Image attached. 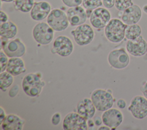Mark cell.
<instances>
[{"label": "cell", "mask_w": 147, "mask_h": 130, "mask_svg": "<svg viewBox=\"0 0 147 130\" xmlns=\"http://www.w3.org/2000/svg\"><path fill=\"white\" fill-rule=\"evenodd\" d=\"M141 90L144 96L147 99V81L141 86Z\"/></svg>", "instance_id": "34"}, {"label": "cell", "mask_w": 147, "mask_h": 130, "mask_svg": "<svg viewBox=\"0 0 147 130\" xmlns=\"http://www.w3.org/2000/svg\"><path fill=\"white\" fill-rule=\"evenodd\" d=\"M45 85V83L42 80L40 73H28L22 81L24 92L26 95L32 97L38 96Z\"/></svg>", "instance_id": "1"}, {"label": "cell", "mask_w": 147, "mask_h": 130, "mask_svg": "<svg viewBox=\"0 0 147 130\" xmlns=\"http://www.w3.org/2000/svg\"><path fill=\"white\" fill-rule=\"evenodd\" d=\"M0 124H1L6 117V113L3 108L2 107H0Z\"/></svg>", "instance_id": "36"}, {"label": "cell", "mask_w": 147, "mask_h": 130, "mask_svg": "<svg viewBox=\"0 0 147 130\" xmlns=\"http://www.w3.org/2000/svg\"><path fill=\"white\" fill-rule=\"evenodd\" d=\"M93 120H94V122L95 123V125H96V126H99L103 123L102 117H100L99 116H95Z\"/></svg>", "instance_id": "35"}, {"label": "cell", "mask_w": 147, "mask_h": 130, "mask_svg": "<svg viewBox=\"0 0 147 130\" xmlns=\"http://www.w3.org/2000/svg\"><path fill=\"white\" fill-rule=\"evenodd\" d=\"M87 125L88 127H93L95 123L94 122V120H92L91 119H89L87 120Z\"/></svg>", "instance_id": "37"}, {"label": "cell", "mask_w": 147, "mask_h": 130, "mask_svg": "<svg viewBox=\"0 0 147 130\" xmlns=\"http://www.w3.org/2000/svg\"><path fill=\"white\" fill-rule=\"evenodd\" d=\"M127 25L118 18L111 19L105 27V35L112 43H119L125 37V30Z\"/></svg>", "instance_id": "2"}, {"label": "cell", "mask_w": 147, "mask_h": 130, "mask_svg": "<svg viewBox=\"0 0 147 130\" xmlns=\"http://www.w3.org/2000/svg\"><path fill=\"white\" fill-rule=\"evenodd\" d=\"M18 29L17 25L10 21H8L0 25L1 37L8 40L12 39L17 35Z\"/></svg>", "instance_id": "21"}, {"label": "cell", "mask_w": 147, "mask_h": 130, "mask_svg": "<svg viewBox=\"0 0 147 130\" xmlns=\"http://www.w3.org/2000/svg\"><path fill=\"white\" fill-rule=\"evenodd\" d=\"M126 49L129 54L134 57H141L147 53V42L141 35L134 40H128Z\"/></svg>", "instance_id": "13"}, {"label": "cell", "mask_w": 147, "mask_h": 130, "mask_svg": "<svg viewBox=\"0 0 147 130\" xmlns=\"http://www.w3.org/2000/svg\"><path fill=\"white\" fill-rule=\"evenodd\" d=\"M1 49L10 58L21 57L26 52L25 44L18 38L8 40L1 46Z\"/></svg>", "instance_id": "12"}, {"label": "cell", "mask_w": 147, "mask_h": 130, "mask_svg": "<svg viewBox=\"0 0 147 130\" xmlns=\"http://www.w3.org/2000/svg\"><path fill=\"white\" fill-rule=\"evenodd\" d=\"M102 119L104 125L114 129L122 124L123 116L119 110L111 108L103 112Z\"/></svg>", "instance_id": "14"}, {"label": "cell", "mask_w": 147, "mask_h": 130, "mask_svg": "<svg viewBox=\"0 0 147 130\" xmlns=\"http://www.w3.org/2000/svg\"><path fill=\"white\" fill-rule=\"evenodd\" d=\"M142 17V10L140 7L133 4L123 11L121 19L126 25L137 23Z\"/></svg>", "instance_id": "17"}, {"label": "cell", "mask_w": 147, "mask_h": 130, "mask_svg": "<svg viewBox=\"0 0 147 130\" xmlns=\"http://www.w3.org/2000/svg\"><path fill=\"white\" fill-rule=\"evenodd\" d=\"M117 105L119 109H124L126 106V102L125 100L120 99L117 101Z\"/></svg>", "instance_id": "33"}, {"label": "cell", "mask_w": 147, "mask_h": 130, "mask_svg": "<svg viewBox=\"0 0 147 130\" xmlns=\"http://www.w3.org/2000/svg\"><path fill=\"white\" fill-rule=\"evenodd\" d=\"M61 120V115L60 113L56 112L55 113L51 118V123H52L53 125H58Z\"/></svg>", "instance_id": "29"}, {"label": "cell", "mask_w": 147, "mask_h": 130, "mask_svg": "<svg viewBox=\"0 0 147 130\" xmlns=\"http://www.w3.org/2000/svg\"><path fill=\"white\" fill-rule=\"evenodd\" d=\"M142 10L147 14V5H145L142 7Z\"/></svg>", "instance_id": "39"}, {"label": "cell", "mask_w": 147, "mask_h": 130, "mask_svg": "<svg viewBox=\"0 0 147 130\" xmlns=\"http://www.w3.org/2000/svg\"><path fill=\"white\" fill-rule=\"evenodd\" d=\"M66 14L69 23L72 26H78L84 23L87 18L84 8L80 6L69 7Z\"/></svg>", "instance_id": "15"}, {"label": "cell", "mask_w": 147, "mask_h": 130, "mask_svg": "<svg viewBox=\"0 0 147 130\" xmlns=\"http://www.w3.org/2000/svg\"><path fill=\"white\" fill-rule=\"evenodd\" d=\"M1 2H6V3H9V2H12L13 1H14V0H1Z\"/></svg>", "instance_id": "40"}, {"label": "cell", "mask_w": 147, "mask_h": 130, "mask_svg": "<svg viewBox=\"0 0 147 130\" xmlns=\"http://www.w3.org/2000/svg\"><path fill=\"white\" fill-rule=\"evenodd\" d=\"M25 120L15 114H9L6 116L1 124L3 130H21L23 129Z\"/></svg>", "instance_id": "19"}, {"label": "cell", "mask_w": 147, "mask_h": 130, "mask_svg": "<svg viewBox=\"0 0 147 130\" xmlns=\"http://www.w3.org/2000/svg\"><path fill=\"white\" fill-rule=\"evenodd\" d=\"M142 29L137 23L127 25L125 30V38L127 40H134L141 35Z\"/></svg>", "instance_id": "22"}, {"label": "cell", "mask_w": 147, "mask_h": 130, "mask_svg": "<svg viewBox=\"0 0 147 130\" xmlns=\"http://www.w3.org/2000/svg\"><path fill=\"white\" fill-rule=\"evenodd\" d=\"M111 128H110V127H107V126H106V125H105V126H101V127H100L99 128H98V129L99 130H109V129H110Z\"/></svg>", "instance_id": "38"}, {"label": "cell", "mask_w": 147, "mask_h": 130, "mask_svg": "<svg viewBox=\"0 0 147 130\" xmlns=\"http://www.w3.org/2000/svg\"><path fill=\"white\" fill-rule=\"evenodd\" d=\"M75 42L79 46H86L92 42L94 38V31L92 27L86 23L78 26L71 31Z\"/></svg>", "instance_id": "6"}, {"label": "cell", "mask_w": 147, "mask_h": 130, "mask_svg": "<svg viewBox=\"0 0 147 130\" xmlns=\"http://www.w3.org/2000/svg\"><path fill=\"white\" fill-rule=\"evenodd\" d=\"M34 2V0H14V7L22 13H28L31 11Z\"/></svg>", "instance_id": "23"}, {"label": "cell", "mask_w": 147, "mask_h": 130, "mask_svg": "<svg viewBox=\"0 0 147 130\" xmlns=\"http://www.w3.org/2000/svg\"><path fill=\"white\" fill-rule=\"evenodd\" d=\"M133 5L132 0H115V7L119 11H124Z\"/></svg>", "instance_id": "26"}, {"label": "cell", "mask_w": 147, "mask_h": 130, "mask_svg": "<svg viewBox=\"0 0 147 130\" xmlns=\"http://www.w3.org/2000/svg\"><path fill=\"white\" fill-rule=\"evenodd\" d=\"M82 5L85 9L94 10L101 7L103 3L102 0H83Z\"/></svg>", "instance_id": "25"}, {"label": "cell", "mask_w": 147, "mask_h": 130, "mask_svg": "<svg viewBox=\"0 0 147 130\" xmlns=\"http://www.w3.org/2000/svg\"><path fill=\"white\" fill-rule=\"evenodd\" d=\"M13 76L7 71L1 72L0 74V88L2 91L5 92L6 89L12 85L14 78Z\"/></svg>", "instance_id": "24"}, {"label": "cell", "mask_w": 147, "mask_h": 130, "mask_svg": "<svg viewBox=\"0 0 147 130\" xmlns=\"http://www.w3.org/2000/svg\"><path fill=\"white\" fill-rule=\"evenodd\" d=\"M19 89H20V87H19V85H14L9 90V96L10 97H16L18 93V91H19Z\"/></svg>", "instance_id": "30"}, {"label": "cell", "mask_w": 147, "mask_h": 130, "mask_svg": "<svg viewBox=\"0 0 147 130\" xmlns=\"http://www.w3.org/2000/svg\"><path fill=\"white\" fill-rule=\"evenodd\" d=\"M26 70L24 61L20 57H12L9 60L6 71L13 76L20 75Z\"/></svg>", "instance_id": "20"}, {"label": "cell", "mask_w": 147, "mask_h": 130, "mask_svg": "<svg viewBox=\"0 0 147 130\" xmlns=\"http://www.w3.org/2000/svg\"><path fill=\"white\" fill-rule=\"evenodd\" d=\"M87 120L78 112L68 113L63 121V128L65 130H87Z\"/></svg>", "instance_id": "8"}, {"label": "cell", "mask_w": 147, "mask_h": 130, "mask_svg": "<svg viewBox=\"0 0 147 130\" xmlns=\"http://www.w3.org/2000/svg\"><path fill=\"white\" fill-rule=\"evenodd\" d=\"M73 50L74 45L71 39L65 36H59L53 42L51 52L61 57H67L72 53Z\"/></svg>", "instance_id": "10"}, {"label": "cell", "mask_w": 147, "mask_h": 130, "mask_svg": "<svg viewBox=\"0 0 147 130\" xmlns=\"http://www.w3.org/2000/svg\"><path fill=\"white\" fill-rule=\"evenodd\" d=\"M115 0H102L103 5L107 9L112 8L115 6Z\"/></svg>", "instance_id": "31"}, {"label": "cell", "mask_w": 147, "mask_h": 130, "mask_svg": "<svg viewBox=\"0 0 147 130\" xmlns=\"http://www.w3.org/2000/svg\"><path fill=\"white\" fill-rule=\"evenodd\" d=\"M110 65L116 69H123L126 68L130 62L129 54L124 48H119L111 51L107 57Z\"/></svg>", "instance_id": "7"}, {"label": "cell", "mask_w": 147, "mask_h": 130, "mask_svg": "<svg viewBox=\"0 0 147 130\" xmlns=\"http://www.w3.org/2000/svg\"><path fill=\"white\" fill-rule=\"evenodd\" d=\"M51 11V6L49 2L47 1L36 2L30 11V15L34 21H40L47 18Z\"/></svg>", "instance_id": "16"}, {"label": "cell", "mask_w": 147, "mask_h": 130, "mask_svg": "<svg viewBox=\"0 0 147 130\" xmlns=\"http://www.w3.org/2000/svg\"><path fill=\"white\" fill-rule=\"evenodd\" d=\"M76 111L79 115L88 120L94 117L96 108L91 99L83 98L78 102Z\"/></svg>", "instance_id": "18"}, {"label": "cell", "mask_w": 147, "mask_h": 130, "mask_svg": "<svg viewBox=\"0 0 147 130\" xmlns=\"http://www.w3.org/2000/svg\"><path fill=\"white\" fill-rule=\"evenodd\" d=\"M63 3L69 7L80 6L82 3L83 0H61Z\"/></svg>", "instance_id": "28"}, {"label": "cell", "mask_w": 147, "mask_h": 130, "mask_svg": "<svg viewBox=\"0 0 147 130\" xmlns=\"http://www.w3.org/2000/svg\"><path fill=\"white\" fill-rule=\"evenodd\" d=\"M8 21V16L6 13L1 10L0 11V22L1 24Z\"/></svg>", "instance_id": "32"}, {"label": "cell", "mask_w": 147, "mask_h": 130, "mask_svg": "<svg viewBox=\"0 0 147 130\" xmlns=\"http://www.w3.org/2000/svg\"><path fill=\"white\" fill-rule=\"evenodd\" d=\"M90 18V22L92 26L95 29H103L111 19L110 11L103 7H98L93 10Z\"/></svg>", "instance_id": "11"}, {"label": "cell", "mask_w": 147, "mask_h": 130, "mask_svg": "<svg viewBox=\"0 0 147 130\" xmlns=\"http://www.w3.org/2000/svg\"><path fill=\"white\" fill-rule=\"evenodd\" d=\"M34 40L39 44L45 45L52 42L54 36V30L47 22L37 23L32 30Z\"/></svg>", "instance_id": "4"}, {"label": "cell", "mask_w": 147, "mask_h": 130, "mask_svg": "<svg viewBox=\"0 0 147 130\" xmlns=\"http://www.w3.org/2000/svg\"><path fill=\"white\" fill-rule=\"evenodd\" d=\"M6 54L2 50L0 52V64H1V72H3L6 70L7 65L8 63V58Z\"/></svg>", "instance_id": "27"}, {"label": "cell", "mask_w": 147, "mask_h": 130, "mask_svg": "<svg viewBox=\"0 0 147 130\" xmlns=\"http://www.w3.org/2000/svg\"><path fill=\"white\" fill-rule=\"evenodd\" d=\"M47 22L56 31H64L68 27L69 23L67 14L57 8L51 11L47 17Z\"/></svg>", "instance_id": "5"}, {"label": "cell", "mask_w": 147, "mask_h": 130, "mask_svg": "<svg viewBox=\"0 0 147 130\" xmlns=\"http://www.w3.org/2000/svg\"><path fill=\"white\" fill-rule=\"evenodd\" d=\"M127 109L132 116L139 120L147 116V99L142 96H136L130 101Z\"/></svg>", "instance_id": "9"}, {"label": "cell", "mask_w": 147, "mask_h": 130, "mask_svg": "<svg viewBox=\"0 0 147 130\" xmlns=\"http://www.w3.org/2000/svg\"><path fill=\"white\" fill-rule=\"evenodd\" d=\"M91 99L96 109L100 112L112 108L114 102L111 92L102 89L94 90L91 95Z\"/></svg>", "instance_id": "3"}]
</instances>
